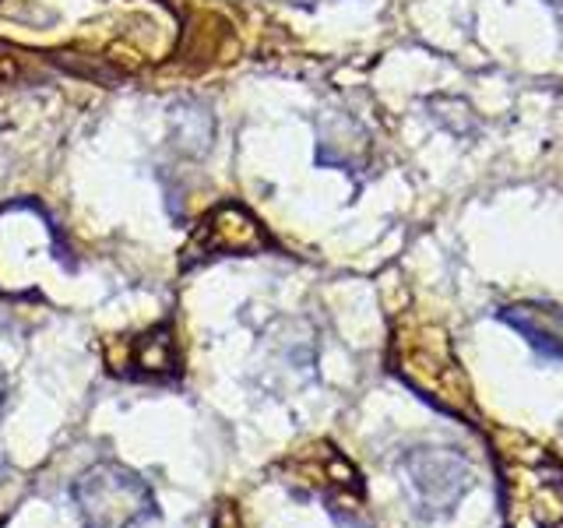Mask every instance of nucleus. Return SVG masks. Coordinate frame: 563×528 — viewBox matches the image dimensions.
Listing matches in <instances>:
<instances>
[{"instance_id":"obj_1","label":"nucleus","mask_w":563,"mask_h":528,"mask_svg":"<svg viewBox=\"0 0 563 528\" xmlns=\"http://www.w3.org/2000/svg\"><path fill=\"white\" fill-rule=\"evenodd\" d=\"M85 528H141L155 515V497L137 472L117 462L92 465L70 490Z\"/></svg>"},{"instance_id":"obj_2","label":"nucleus","mask_w":563,"mask_h":528,"mask_svg":"<svg viewBox=\"0 0 563 528\" xmlns=\"http://www.w3.org/2000/svg\"><path fill=\"white\" fill-rule=\"evenodd\" d=\"M405 469H409V483L416 486L419 504L433 510H448L468 486L465 462L448 451H412Z\"/></svg>"},{"instance_id":"obj_3","label":"nucleus","mask_w":563,"mask_h":528,"mask_svg":"<svg viewBox=\"0 0 563 528\" xmlns=\"http://www.w3.org/2000/svg\"><path fill=\"white\" fill-rule=\"evenodd\" d=\"M500 317L515 331H521L536 352H542V356H550V360H563V307L518 304V307H507Z\"/></svg>"},{"instance_id":"obj_4","label":"nucleus","mask_w":563,"mask_h":528,"mask_svg":"<svg viewBox=\"0 0 563 528\" xmlns=\"http://www.w3.org/2000/svg\"><path fill=\"white\" fill-rule=\"evenodd\" d=\"M173 138L176 145L187 148L190 155H201L208 152L211 138H216V123H211L208 110H198V106H176L173 113Z\"/></svg>"},{"instance_id":"obj_5","label":"nucleus","mask_w":563,"mask_h":528,"mask_svg":"<svg viewBox=\"0 0 563 528\" xmlns=\"http://www.w3.org/2000/svg\"><path fill=\"white\" fill-rule=\"evenodd\" d=\"M173 363H176V356H173V342H169V334L163 331V334H145V339L137 342V349H134V366L137 370H163V366H169L173 370Z\"/></svg>"},{"instance_id":"obj_6","label":"nucleus","mask_w":563,"mask_h":528,"mask_svg":"<svg viewBox=\"0 0 563 528\" xmlns=\"http://www.w3.org/2000/svg\"><path fill=\"white\" fill-rule=\"evenodd\" d=\"M0 409H4V374H0Z\"/></svg>"}]
</instances>
